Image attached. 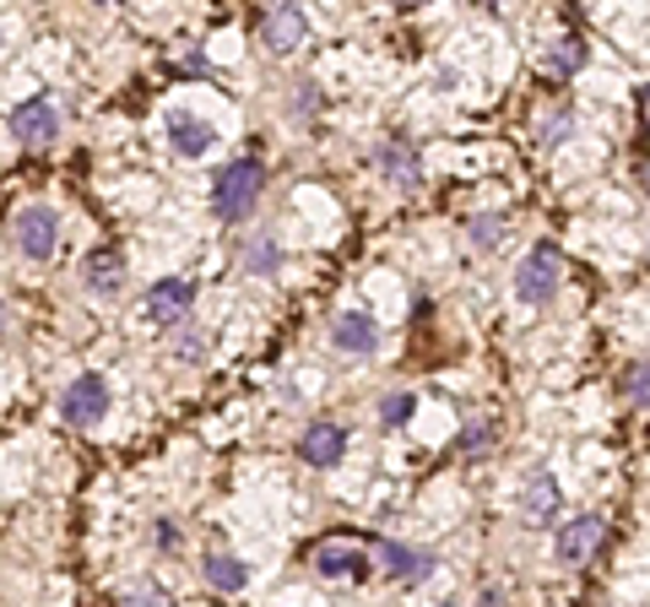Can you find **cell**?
<instances>
[{
	"mask_svg": "<svg viewBox=\"0 0 650 607\" xmlns=\"http://www.w3.org/2000/svg\"><path fill=\"white\" fill-rule=\"evenodd\" d=\"M260 191H266L260 157H239V163H228V168L217 174V185H211V212H217L223 223H239L245 212H255Z\"/></svg>",
	"mask_w": 650,
	"mask_h": 607,
	"instance_id": "6da1fadb",
	"label": "cell"
},
{
	"mask_svg": "<svg viewBox=\"0 0 650 607\" xmlns=\"http://www.w3.org/2000/svg\"><path fill=\"white\" fill-rule=\"evenodd\" d=\"M558 282H564V255L553 250V245H532L526 260H520V271H515V299L548 304L558 294Z\"/></svg>",
	"mask_w": 650,
	"mask_h": 607,
	"instance_id": "7a4b0ae2",
	"label": "cell"
},
{
	"mask_svg": "<svg viewBox=\"0 0 650 607\" xmlns=\"http://www.w3.org/2000/svg\"><path fill=\"white\" fill-rule=\"evenodd\" d=\"M369 543H352V537H326L314 548V575L320 580H369L374 564H369Z\"/></svg>",
	"mask_w": 650,
	"mask_h": 607,
	"instance_id": "3957f363",
	"label": "cell"
},
{
	"mask_svg": "<svg viewBox=\"0 0 650 607\" xmlns=\"http://www.w3.org/2000/svg\"><path fill=\"white\" fill-rule=\"evenodd\" d=\"M11 136H17L28 152H44L54 136H60V103H54L50 93L17 103V109H11Z\"/></svg>",
	"mask_w": 650,
	"mask_h": 607,
	"instance_id": "277c9868",
	"label": "cell"
},
{
	"mask_svg": "<svg viewBox=\"0 0 650 607\" xmlns=\"http://www.w3.org/2000/svg\"><path fill=\"white\" fill-rule=\"evenodd\" d=\"M60 418H65L71 429H93V423H103V418H109V380H103V374L71 380L65 397H60Z\"/></svg>",
	"mask_w": 650,
	"mask_h": 607,
	"instance_id": "5b68a950",
	"label": "cell"
},
{
	"mask_svg": "<svg viewBox=\"0 0 650 607\" xmlns=\"http://www.w3.org/2000/svg\"><path fill=\"white\" fill-rule=\"evenodd\" d=\"M11 234H17V250L28 255V260H50L54 239H60V217H54L50 206H22L17 223H11Z\"/></svg>",
	"mask_w": 650,
	"mask_h": 607,
	"instance_id": "8992f818",
	"label": "cell"
},
{
	"mask_svg": "<svg viewBox=\"0 0 650 607\" xmlns=\"http://www.w3.org/2000/svg\"><path fill=\"white\" fill-rule=\"evenodd\" d=\"M309 39V17H303L293 0H282V6H271L266 11V22H260V44L271 54H293Z\"/></svg>",
	"mask_w": 650,
	"mask_h": 607,
	"instance_id": "52a82bcc",
	"label": "cell"
},
{
	"mask_svg": "<svg viewBox=\"0 0 650 607\" xmlns=\"http://www.w3.org/2000/svg\"><path fill=\"white\" fill-rule=\"evenodd\" d=\"M190 304H196V282L163 277V282H152L147 288V320L152 326H179V320L190 315Z\"/></svg>",
	"mask_w": 650,
	"mask_h": 607,
	"instance_id": "ba28073f",
	"label": "cell"
},
{
	"mask_svg": "<svg viewBox=\"0 0 650 607\" xmlns=\"http://www.w3.org/2000/svg\"><path fill=\"white\" fill-rule=\"evenodd\" d=\"M369 548L385 558V575L401 580V586H417L434 575V554H417V548H401V543H385V537H369Z\"/></svg>",
	"mask_w": 650,
	"mask_h": 607,
	"instance_id": "9c48e42d",
	"label": "cell"
},
{
	"mask_svg": "<svg viewBox=\"0 0 650 607\" xmlns=\"http://www.w3.org/2000/svg\"><path fill=\"white\" fill-rule=\"evenodd\" d=\"M331 342L352 358H369L374 348H380V326H374L363 309H342V315L331 320Z\"/></svg>",
	"mask_w": 650,
	"mask_h": 607,
	"instance_id": "30bf717a",
	"label": "cell"
},
{
	"mask_svg": "<svg viewBox=\"0 0 650 607\" xmlns=\"http://www.w3.org/2000/svg\"><path fill=\"white\" fill-rule=\"evenodd\" d=\"M299 455L309 466H320V472L337 466V461L348 455V429H342V423H309L299 440Z\"/></svg>",
	"mask_w": 650,
	"mask_h": 607,
	"instance_id": "8fae6325",
	"label": "cell"
},
{
	"mask_svg": "<svg viewBox=\"0 0 650 607\" xmlns=\"http://www.w3.org/2000/svg\"><path fill=\"white\" fill-rule=\"evenodd\" d=\"M601 537H607V521H601V515H575V521L558 532V558H564V564H586V558L601 548Z\"/></svg>",
	"mask_w": 650,
	"mask_h": 607,
	"instance_id": "7c38bea8",
	"label": "cell"
},
{
	"mask_svg": "<svg viewBox=\"0 0 650 607\" xmlns=\"http://www.w3.org/2000/svg\"><path fill=\"white\" fill-rule=\"evenodd\" d=\"M558 505H564V494H558V483H553V472H532L526 477V488H520V515L532 521V526H548L553 515H558Z\"/></svg>",
	"mask_w": 650,
	"mask_h": 607,
	"instance_id": "4fadbf2b",
	"label": "cell"
},
{
	"mask_svg": "<svg viewBox=\"0 0 650 607\" xmlns=\"http://www.w3.org/2000/svg\"><path fill=\"white\" fill-rule=\"evenodd\" d=\"M82 277H87V288H93L99 299L120 294V282H125V250H120V245H99V250L87 255Z\"/></svg>",
	"mask_w": 650,
	"mask_h": 607,
	"instance_id": "5bb4252c",
	"label": "cell"
},
{
	"mask_svg": "<svg viewBox=\"0 0 650 607\" xmlns=\"http://www.w3.org/2000/svg\"><path fill=\"white\" fill-rule=\"evenodd\" d=\"M168 142L179 157H206V152L217 147V131L196 120V114H168Z\"/></svg>",
	"mask_w": 650,
	"mask_h": 607,
	"instance_id": "9a60e30c",
	"label": "cell"
},
{
	"mask_svg": "<svg viewBox=\"0 0 650 607\" xmlns=\"http://www.w3.org/2000/svg\"><path fill=\"white\" fill-rule=\"evenodd\" d=\"M380 163H385V174L396 179L401 191H417V185H423V163H417V152H406L401 142H385V147H380Z\"/></svg>",
	"mask_w": 650,
	"mask_h": 607,
	"instance_id": "2e32d148",
	"label": "cell"
},
{
	"mask_svg": "<svg viewBox=\"0 0 650 607\" xmlns=\"http://www.w3.org/2000/svg\"><path fill=\"white\" fill-rule=\"evenodd\" d=\"M200 569H206V586H211V591H245V586H250V569L234 554H211Z\"/></svg>",
	"mask_w": 650,
	"mask_h": 607,
	"instance_id": "e0dca14e",
	"label": "cell"
},
{
	"mask_svg": "<svg viewBox=\"0 0 650 607\" xmlns=\"http://www.w3.org/2000/svg\"><path fill=\"white\" fill-rule=\"evenodd\" d=\"M580 65H586V39H575V33H564V39L543 54V71H548V76H558V82H564V76H575Z\"/></svg>",
	"mask_w": 650,
	"mask_h": 607,
	"instance_id": "ac0fdd59",
	"label": "cell"
},
{
	"mask_svg": "<svg viewBox=\"0 0 650 607\" xmlns=\"http://www.w3.org/2000/svg\"><path fill=\"white\" fill-rule=\"evenodd\" d=\"M623 397L650 412V358H640V363H629V369H623Z\"/></svg>",
	"mask_w": 650,
	"mask_h": 607,
	"instance_id": "d6986e66",
	"label": "cell"
},
{
	"mask_svg": "<svg viewBox=\"0 0 650 607\" xmlns=\"http://www.w3.org/2000/svg\"><path fill=\"white\" fill-rule=\"evenodd\" d=\"M245 266H250L255 277H271V271L282 266V250H277L271 239H255V245H250V255H245Z\"/></svg>",
	"mask_w": 650,
	"mask_h": 607,
	"instance_id": "ffe728a7",
	"label": "cell"
},
{
	"mask_svg": "<svg viewBox=\"0 0 650 607\" xmlns=\"http://www.w3.org/2000/svg\"><path fill=\"white\" fill-rule=\"evenodd\" d=\"M380 418H385L391 429H401V423L412 418V397H385V402H380Z\"/></svg>",
	"mask_w": 650,
	"mask_h": 607,
	"instance_id": "44dd1931",
	"label": "cell"
},
{
	"mask_svg": "<svg viewBox=\"0 0 650 607\" xmlns=\"http://www.w3.org/2000/svg\"><path fill=\"white\" fill-rule=\"evenodd\" d=\"M472 239H477V245H499L504 239V217H477V223H472Z\"/></svg>",
	"mask_w": 650,
	"mask_h": 607,
	"instance_id": "7402d4cb",
	"label": "cell"
},
{
	"mask_svg": "<svg viewBox=\"0 0 650 607\" xmlns=\"http://www.w3.org/2000/svg\"><path fill=\"white\" fill-rule=\"evenodd\" d=\"M488 440H494V423H466V434H461L455 445H461V451H483Z\"/></svg>",
	"mask_w": 650,
	"mask_h": 607,
	"instance_id": "603a6c76",
	"label": "cell"
},
{
	"mask_svg": "<svg viewBox=\"0 0 650 607\" xmlns=\"http://www.w3.org/2000/svg\"><path fill=\"white\" fill-rule=\"evenodd\" d=\"M200 358H206V337H200V331H185V337H179V363H200Z\"/></svg>",
	"mask_w": 650,
	"mask_h": 607,
	"instance_id": "cb8c5ba5",
	"label": "cell"
},
{
	"mask_svg": "<svg viewBox=\"0 0 650 607\" xmlns=\"http://www.w3.org/2000/svg\"><path fill=\"white\" fill-rule=\"evenodd\" d=\"M125 603H168L163 586H142V591H125Z\"/></svg>",
	"mask_w": 650,
	"mask_h": 607,
	"instance_id": "d4e9b609",
	"label": "cell"
},
{
	"mask_svg": "<svg viewBox=\"0 0 650 607\" xmlns=\"http://www.w3.org/2000/svg\"><path fill=\"white\" fill-rule=\"evenodd\" d=\"M564 131H569V114H553V120H548V136H543V142H548V147H553V142H564Z\"/></svg>",
	"mask_w": 650,
	"mask_h": 607,
	"instance_id": "484cf974",
	"label": "cell"
},
{
	"mask_svg": "<svg viewBox=\"0 0 650 607\" xmlns=\"http://www.w3.org/2000/svg\"><path fill=\"white\" fill-rule=\"evenodd\" d=\"M640 185H646V196H650V163H646V168H640Z\"/></svg>",
	"mask_w": 650,
	"mask_h": 607,
	"instance_id": "4316f807",
	"label": "cell"
},
{
	"mask_svg": "<svg viewBox=\"0 0 650 607\" xmlns=\"http://www.w3.org/2000/svg\"><path fill=\"white\" fill-rule=\"evenodd\" d=\"M396 6H429V0H396Z\"/></svg>",
	"mask_w": 650,
	"mask_h": 607,
	"instance_id": "83f0119b",
	"label": "cell"
},
{
	"mask_svg": "<svg viewBox=\"0 0 650 607\" xmlns=\"http://www.w3.org/2000/svg\"><path fill=\"white\" fill-rule=\"evenodd\" d=\"M0 331H6V304H0Z\"/></svg>",
	"mask_w": 650,
	"mask_h": 607,
	"instance_id": "f1b7e54d",
	"label": "cell"
}]
</instances>
